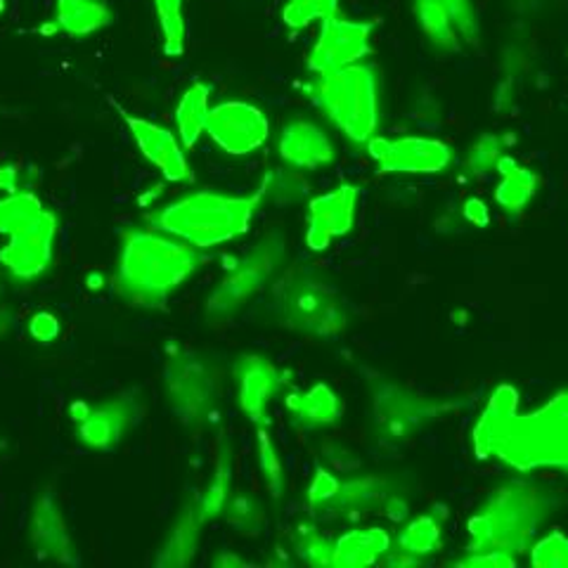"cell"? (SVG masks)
<instances>
[{"instance_id":"9","label":"cell","mask_w":568,"mask_h":568,"mask_svg":"<svg viewBox=\"0 0 568 568\" xmlns=\"http://www.w3.org/2000/svg\"><path fill=\"white\" fill-rule=\"evenodd\" d=\"M448 410V403L432 400L394 382L379 379L372 386V422L379 438L388 443H407Z\"/></svg>"},{"instance_id":"7","label":"cell","mask_w":568,"mask_h":568,"mask_svg":"<svg viewBox=\"0 0 568 568\" xmlns=\"http://www.w3.org/2000/svg\"><path fill=\"white\" fill-rule=\"evenodd\" d=\"M284 256H287V244H284L280 233H271L258 240V244L248 248L209 294L204 306L209 323L223 325L240 315L252 304V298L273 282L282 268Z\"/></svg>"},{"instance_id":"3","label":"cell","mask_w":568,"mask_h":568,"mask_svg":"<svg viewBox=\"0 0 568 568\" xmlns=\"http://www.w3.org/2000/svg\"><path fill=\"white\" fill-rule=\"evenodd\" d=\"M552 507L555 497L540 486L503 484L469 519L467 552H505L511 557L528 552Z\"/></svg>"},{"instance_id":"22","label":"cell","mask_w":568,"mask_h":568,"mask_svg":"<svg viewBox=\"0 0 568 568\" xmlns=\"http://www.w3.org/2000/svg\"><path fill=\"white\" fill-rule=\"evenodd\" d=\"M390 549L388 532L379 526L351 528L334 540V568H363L377 564Z\"/></svg>"},{"instance_id":"44","label":"cell","mask_w":568,"mask_h":568,"mask_svg":"<svg viewBox=\"0 0 568 568\" xmlns=\"http://www.w3.org/2000/svg\"><path fill=\"white\" fill-rule=\"evenodd\" d=\"M213 566H219V568H235V566H246V561L240 559V557H235V555H230V552H221L216 559H213Z\"/></svg>"},{"instance_id":"24","label":"cell","mask_w":568,"mask_h":568,"mask_svg":"<svg viewBox=\"0 0 568 568\" xmlns=\"http://www.w3.org/2000/svg\"><path fill=\"white\" fill-rule=\"evenodd\" d=\"M284 405H287L292 419L298 426H306V429L336 424L344 413L342 398L327 384H315L308 390H296V394L287 396Z\"/></svg>"},{"instance_id":"1","label":"cell","mask_w":568,"mask_h":568,"mask_svg":"<svg viewBox=\"0 0 568 568\" xmlns=\"http://www.w3.org/2000/svg\"><path fill=\"white\" fill-rule=\"evenodd\" d=\"M478 459H497L514 471L568 474V388L532 413H519L517 388L497 386L471 432Z\"/></svg>"},{"instance_id":"6","label":"cell","mask_w":568,"mask_h":568,"mask_svg":"<svg viewBox=\"0 0 568 568\" xmlns=\"http://www.w3.org/2000/svg\"><path fill=\"white\" fill-rule=\"evenodd\" d=\"M313 95L323 112L353 142L375 138L379 126V83L372 67L348 64L344 69L320 74Z\"/></svg>"},{"instance_id":"14","label":"cell","mask_w":568,"mask_h":568,"mask_svg":"<svg viewBox=\"0 0 568 568\" xmlns=\"http://www.w3.org/2000/svg\"><path fill=\"white\" fill-rule=\"evenodd\" d=\"M367 152L384 173H438L453 162V150L432 138H369Z\"/></svg>"},{"instance_id":"19","label":"cell","mask_w":568,"mask_h":568,"mask_svg":"<svg viewBox=\"0 0 568 568\" xmlns=\"http://www.w3.org/2000/svg\"><path fill=\"white\" fill-rule=\"evenodd\" d=\"M280 156L294 169H320L334 162V145L315 123L296 119L282 129Z\"/></svg>"},{"instance_id":"12","label":"cell","mask_w":568,"mask_h":568,"mask_svg":"<svg viewBox=\"0 0 568 568\" xmlns=\"http://www.w3.org/2000/svg\"><path fill=\"white\" fill-rule=\"evenodd\" d=\"M206 133L223 152L244 156L258 150L268 140L271 126L268 119L254 104L221 102L209 110Z\"/></svg>"},{"instance_id":"25","label":"cell","mask_w":568,"mask_h":568,"mask_svg":"<svg viewBox=\"0 0 568 568\" xmlns=\"http://www.w3.org/2000/svg\"><path fill=\"white\" fill-rule=\"evenodd\" d=\"M233 481H235V457H233V448H230V443L223 440V446L219 448V455H216V465H213L209 486L204 488V493L200 497H194V500H197L202 519L206 524L223 517L230 497H233Z\"/></svg>"},{"instance_id":"16","label":"cell","mask_w":568,"mask_h":568,"mask_svg":"<svg viewBox=\"0 0 568 568\" xmlns=\"http://www.w3.org/2000/svg\"><path fill=\"white\" fill-rule=\"evenodd\" d=\"M235 382H237V403L240 410L246 415L256 429L268 426V407L271 400L280 394L282 386L287 384V375L265 355L246 353L235 365Z\"/></svg>"},{"instance_id":"29","label":"cell","mask_w":568,"mask_h":568,"mask_svg":"<svg viewBox=\"0 0 568 568\" xmlns=\"http://www.w3.org/2000/svg\"><path fill=\"white\" fill-rule=\"evenodd\" d=\"M45 211V204L29 190L6 194V197H0V235L10 237L20 233L27 225L39 221Z\"/></svg>"},{"instance_id":"4","label":"cell","mask_w":568,"mask_h":568,"mask_svg":"<svg viewBox=\"0 0 568 568\" xmlns=\"http://www.w3.org/2000/svg\"><path fill=\"white\" fill-rule=\"evenodd\" d=\"M261 202V192L235 197V194L202 190L159 209L150 221L154 230H162L194 248H211L242 237Z\"/></svg>"},{"instance_id":"31","label":"cell","mask_w":568,"mask_h":568,"mask_svg":"<svg viewBox=\"0 0 568 568\" xmlns=\"http://www.w3.org/2000/svg\"><path fill=\"white\" fill-rule=\"evenodd\" d=\"M256 455L265 488H268L271 497L280 500V497H284V490H287V474H284L282 457L268 426H258L256 429Z\"/></svg>"},{"instance_id":"26","label":"cell","mask_w":568,"mask_h":568,"mask_svg":"<svg viewBox=\"0 0 568 568\" xmlns=\"http://www.w3.org/2000/svg\"><path fill=\"white\" fill-rule=\"evenodd\" d=\"M497 171L503 173V183L495 190V200L507 213H521L538 192V175L526 166H519L511 156H503Z\"/></svg>"},{"instance_id":"38","label":"cell","mask_w":568,"mask_h":568,"mask_svg":"<svg viewBox=\"0 0 568 568\" xmlns=\"http://www.w3.org/2000/svg\"><path fill=\"white\" fill-rule=\"evenodd\" d=\"M438 3L446 8L453 27L467 43H476L478 36H481V27H478V17L474 0H438Z\"/></svg>"},{"instance_id":"18","label":"cell","mask_w":568,"mask_h":568,"mask_svg":"<svg viewBox=\"0 0 568 568\" xmlns=\"http://www.w3.org/2000/svg\"><path fill=\"white\" fill-rule=\"evenodd\" d=\"M121 119L129 126L140 154L145 156L152 166H156V171L162 173L169 183L192 181V169L187 164L181 142H178V138L169 129L159 126V123L148 119L131 116L129 112H121Z\"/></svg>"},{"instance_id":"42","label":"cell","mask_w":568,"mask_h":568,"mask_svg":"<svg viewBox=\"0 0 568 568\" xmlns=\"http://www.w3.org/2000/svg\"><path fill=\"white\" fill-rule=\"evenodd\" d=\"M462 216L474 227H486L490 223V209L484 200L469 197L465 204H462Z\"/></svg>"},{"instance_id":"27","label":"cell","mask_w":568,"mask_h":568,"mask_svg":"<svg viewBox=\"0 0 568 568\" xmlns=\"http://www.w3.org/2000/svg\"><path fill=\"white\" fill-rule=\"evenodd\" d=\"M209 98H211V88L202 81H194L175 106L178 135H181L183 148L187 150L197 145L202 133H206V119L211 110Z\"/></svg>"},{"instance_id":"30","label":"cell","mask_w":568,"mask_h":568,"mask_svg":"<svg viewBox=\"0 0 568 568\" xmlns=\"http://www.w3.org/2000/svg\"><path fill=\"white\" fill-rule=\"evenodd\" d=\"M413 8H415V17H417L424 36L436 48L446 50V52H455L459 48V33L453 27L446 8H443L438 0H415Z\"/></svg>"},{"instance_id":"45","label":"cell","mask_w":568,"mask_h":568,"mask_svg":"<svg viewBox=\"0 0 568 568\" xmlns=\"http://www.w3.org/2000/svg\"><path fill=\"white\" fill-rule=\"evenodd\" d=\"M12 323H14L12 313H8L6 308H0V342H3L6 336L10 334V329H12Z\"/></svg>"},{"instance_id":"13","label":"cell","mask_w":568,"mask_h":568,"mask_svg":"<svg viewBox=\"0 0 568 568\" xmlns=\"http://www.w3.org/2000/svg\"><path fill=\"white\" fill-rule=\"evenodd\" d=\"M372 31H375L372 22L342 20L339 12L325 17L320 39L308 55V69L320 77L363 60L372 50Z\"/></svg>"},{"instance_id":"43","label":"cell","mask_w":568,"mask_h":568,"mask_svg":"<svg viewBox=\"0 0 568 568\" xmlns=\"http://www.w3.org/2000/svg\"><path fill=\"white\" fill-rule=\"evenodd\" d=\"M22 175H24V171L20 166H14V164L0 166V190H6L8 194L27 190V185L22 183Z\"/></svg>"},{"instance_id":"32","label":"cell","mask_w":568,"mask_h":568,"mask_svg":"<svg viewBox=\"0 0 568 568\" xmlns=\"http://www.w3.org/2000/svg\"><path fill=\"white\" fill-rule=\"evenodd\" d=\"M156 10L159 29H162L164 52L169 58H181L185 52V14H183V0H152Z\"/></svg>"},{"instance_id":"47","label":"cell","mask_w":568,"mask_h":568,"mask_svg":"<svg viewBox=\"0 0 568 568\" xmlns=\"http://www.w3.org/2000/svg\"><path fill=\"white\" fill-rule=\"evenodd\" d=\"M6 448V440L3 438H0V450H3Z\"/></svg>"},{"instance_id":"21","label":"cell","mask_w":568,"mask_h":568,"mask_svg":"<svg viewBox=\"0 0 568 568\" xmlns=\"http://www.w3.org/2000/svg\"><path fill=\"white\" fill-rule=\"evenodd\" d=\"M396 493H390L388 481L379 476L351 478V481L339 484V493L325 511L336 519H361L365 514H384L386 503Z\"/></svg>"},{"instance_id":"15","label":"cell","mask_w":568,"mask_h":568,"mask_svg":"<svg viewBox=\"0 0 568 568\" xmlns=\"http://www.w3.org/2000/svg\"><path fill=\"white\" fill-rule=\"evenodd\" d=\"M27 536L31 552L39 559L69 566L79 564L77 545L71 540L69 524L64 519V511L55 493L41 490L33 497L27 521Z\"/></svg>"},{"instance_id":"36","label":"cell","mask_w":568,"mask_h":568,"mask_svg":"<svg viewBox=\"0 0 568 568\" xmlns=\"http://www.w3.org/2000/svg\"><path fill=\"white\" fill-rule=\"evenodd\" d=\"M223 517L227 519V524L237 528L244 536H256L263 528V509L252 497H230V503L223 511Z\"/></svg>"},{"instance_id":"48","label":"cell","mask_w":568,"mask_h":568,"mask_svg":"<svg viewBox=\"0 0 568 568\" xmlns=\"http://www.w3.org/2000/svg\"><path fill=\"white\" fill-rule=\"evenodd\" d=\"M3 8H6V0H0V12H3Z\"/></svg>"},{"instance_id":"28","label":"cell","mask_w":568,"mask_h":568,"mask_svg":"<svg viewBox=\"0 0 568 568\" xmlns=\"http://www.w3.org/2000/svg\"><path fill=\"white\" fill-rule=\"evenodd\" d=\"M443 524L436 514H422V517L413 519L400 532H398V547L400 552L413 557L417 561L436 555L440 549V536Z\"/></svg>"},{"instance_id":"5","label":"cell","mask_w":568,"mask_h":568,"mask_svg":"<svg viewBox=\"0 0 568 568\" xmlns=\"http://www.w3.org/2000/svg\"><path fill=\"white\" fill-rule=\"evenodd\" d=\"M273 313L282 327L308 336H336L348 325V306L329 282L308 271H290L273 292Z\"/></svg>"},{"instance_id":"2","label":"cell","mask_w":568,"mask_h":568,"mask_svg":"<svg viewBox=\"0 0 568 568\" xmlns=\"http://www.w3.org/2000/svg\"><path fill=\"white\" fill-rule=\"evenodd\" d=\"M200 265L202 256L192 244L162 230L135 227L121 235L114 284L129 306L164 308Z\"/></svg>"},{"instance_id":"10","label":"cell","mask_w":568,"mask_h":568,"mask_svg":"<svg viewBox=\"0 0 568 568\" xmlns=\"http://www.w3.org/2000/svg\"><path fill=\"white\" fill-rule=\"evenodd\" d=\"M69 415L74 422L77 440L83 448L110 453L135 429L145 410H142L140 398L129 390V394L102 398L98 403H74Z\"/></svg>"},{"instance_id":"23","label":"cell","mask_w":568,"mask_h":568,"mask_svg":"<svg viewBox=\"0 0 568 568\" xmlns=\"http://www.w3.org/2000/svg\"><path fill=\"white\" fill-rule=\"evenodd\" d=\"M114 22L112 8L104 0H58L52 27L55 31L83 39V36L98 33Z\"/></svg>"},{"instance_id":"35","label":"cell","mask_w":568,"mask_h":568,"mask_svg":"<svg viewBox=\"0 0 568 568\" xmlns=\"http://www.w3.org/2000/svg\"><path fill=\"white\" fill-rule=\"evenodd\" d=\"M339 12V0H290L282 20L290 29H306L313 20H325Z\"/></svg>"},{"instance_id":"20","label":"cell","mask_w":568,"mask_h":568,"mask_svg":"<svg viewBox=\"0 0 568 568\" xmlns=\"http://www.w3.org/2000/svg\"><path fill=\"white\" fill-rule=\"evenodd\" d=\"M206 521L202 519L197 500H190L178 517L173 519L162 545L156 549L154 566L156 568H183L192 564L194 555L202 545V528Z\"/></svg>"},{"instance_id":"46","label":"cell","mask_w":568,"mask_h":568,"mask_svg":"<svg viewBox=\"0 0 568 568\" xmlns=\"http://www.w3.org/2000/svg\"><path fill=\"white\" fill-rule=\"evenodd\" d=\"M3 292H6V268L0 265V298H3Z\"/></svg>"},{"instance_id":"37","label":"cell","mask_w":568,"mask_h":568,"mask_svg":"<svg viewBox=\"0 0 568 568\" xmlns=\"http://www.w3.org/2000/svg\"><path fill=\"white\" fill-rule=\"evenodd\" d=\"M530 564L538 568H568V538L555 530L528 549Z\"/></svg>"},{"instance_id":"39","label":"cell","mask_w":568,"mask_h":568,"mask_svg":"<svg viewBox=\"0 0 568 568\" xmlns=\"http://www.w3.org/2000/svg\"><path fill=\"white\" fill-rule=\"evenodd\" d=\"M339 478H336L334 474H329L327 469H317L315 471V478L308 486V493H306V500H308V507L313 511H325L332 500L336 497V493H339Z\"/></svg>"},{"instance_id":"11","label":"cell","mask_w":568,"mask_h":568,"mask_svg":"<svg viewBox=\"0 0 568 568\" xmlns=\"http://www.w3.org/2000/svg\"><path fill=\"white\" fill-rule=\"evenodd\" d=\"M55 240L58 216L48 209L39 221L10 235L6 246H0V265L14 280H39L50 271L55 258Z\"/></svg>"},{"instance_id":"40","label":"cell","mask_w":568,"mask_h":568,"mask_svg":"<svg viewBox=\"0 0 568 568\" xmlns=\"http://www.w3.org/2000/svg\"><path fill=\"white\" fill-rule=\"evenodd\" d=\"M60 332H62V325H60L58 315H52L48 311H39L29 317V336L36 344H43V346L55 344Z\"/></svg>"},{"instance_id":"17","label":"cell","mask_w":568,"mask_h":568,"mask_svg":"<svg viewBox=\"0 0 568 568\" xmlns=\"http://www.w3.org/2000/svg\"><path fill=\"white\" fill-rule=\"evenodd\" d=\"M358 202L361 187L348 183L327 194H320L311 202L306 230V244L311 252H325L332 240L351 233L355 225V213H358Z\"/></svg>"},{"instance_id":"34","label":"cell","mask_w":568,"mask_h":568,"mask_svg":"<svg viewBox=\"0 0 568 568\" xmlns=\"http://www.w3.org/2000/svg\"><path fill=\"white\" fill-rule=\"evenodd\" d=\"M505 156V142L500 135L486 133L478 138L467 152V171L476 178H484L497 169L500 159Z\"/></svg>"},{"instance_id":"8","label":"cell","mask_w":568,"mask_h":568,"mask_svg":"<svg viewBox=\"0 0 568 568\" xmlns=\"http://www.w3.org/2000/svg\"><path fill=\"white\" fill-rule=\"evenodd\" d=\"M164 394L173 415L185 426L200 429L216 415L221 375L204 353L175 351L164 365Z\"/></svg>"},{"instance_id":"33","label":"cell","mask_w":568,"mask_h":568,"mask_svg":"<svg viewBox=\"0 0 568 568\" xmlns=\"http://www.w3.org/2000/svg\"><path fill=\"white\" fill-rule=\"evenodd\" d=\"M296 555L311 566H332L334 542L315 526H301L294 536Z\"/></svg>"},{"instance_id":"41","label":"cell","mask_w":568,"mask_h":568,"mask_svg":"<svg viewBox=\"0 0 568 568\" xmlns=\"http://www.w3.org/2000/svg\"><path fill=\"white\" fill-rule=\"evenodd\" d=\"M453 566L462 568H511L517 566V557L505 552H465L459 559L453 561Z\"/></svg>"}]
</instances>
